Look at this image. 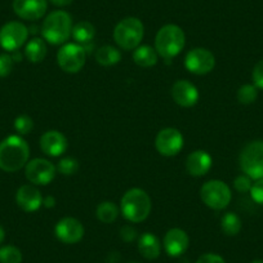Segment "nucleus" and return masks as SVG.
<instances>
[{
    "instance_id": "72a5a7b5",
    "label": "nucleus",
    "mask_w": 263,
    "mask_h": 263,
    "mask_svg": "<svg viewBox=\"0 0 263 263\" xmlns=\"http://www.w3.org/2000/svg\"><path fill=\"white\" fill-rule=\"evenodd\" d=\"M253 83H254L255 87L258 89H263V60H260L259 62L255 63L254 69L252 72Z\"/></svg>"
},
{
    "instance_id": "4468645a",
    "label": "nucleus",
    "mask_w": 263,
    "mask_h": 263,
    "mask_svg": "<svg viewBox=\"0 0 263 263\" xmlns=\"http://www.w3.org/2000/svg\"><path fill=\"white\" fill-rule=\"evenodd\" d=\"M47 0H13V11L20 18L37 21L47 13Z\"/></svg>"
},
{
    "instance_id": "f3484780",
    "label": "nucleus",
    "mask_w": 263,
    "mask_h": 263,
    "mask_svg": "<svg viewBox=\"0 0 263 263\" xmlns=\"http://www.w3.org/2000/svg\"><path fill=\"white\" fill-rule=\"evenodd\" d=\"M42 192L32 184H24L16 192V203L22 211L35 212L43 205Z\"/></svg>"
},
{
    "instance_id": "cd10ccee",
    "label": "nucleus",
    "mask_w": 263,
    "mask_h": 263,
    "mask_svg": "<svg viewBox=\"0 0 263 263\" xmlns=\"http://www.w3.org/2000/svg\"><path fill=\"white\" fill-rule=\"evenodd\" d=\"M22 253L13 245H6L0 248V263H21Z\"/></svg>"
},
{
    "instance_id": "bb28decb",
    "label": "nucleus",
    "mask_w": 263,
    "mask_h": 263,
    "mask_svg": "<svg viewBox=\"0 0 263 263\" xmlns=\"http://www.w3.org/2000/svg\"><path fill=\"white\" fill-rule=\"evenodd\" d=\"M236 97L241 105H252L258 97V88L253 84L241 85L237 90Z\"/></svg>"
},
{
    "instance_id": "412c9836",
    "label": "nucleus",
    "mask_w": 263,
    "mask_h": 263,
    "mask_svg": "<svg viewBox=\"0 0 263 263\" xmlns=\"http://www.w3.org/2000/svg\"><path fill=\"white\" fill-rule=\"evenodd\" d=\"M158 52L155 48L150 47V45H138L135 50H133V61L136 65L140 67H153L158 63Z\"/></svg>"
},
{
    "instance_id": "393cba45",
    "label": "nucleus",
    "mask_w": 263,
    "mask_h": 263,
    "mask_svg": "<svg viewBox=\"0 0 263 263\" xmlns=\"http://www.w3.org/2000/svg\"><path fill=\"white\" fill-rule=\"evenodd\" d=\"M96 216H97L98 221L103 222V223H112L118 218L119 208L112 201H102L98 204L97 209H96Z\"/></svg>"
},
{
    "instance_id": "f03ea898",
    "label": "nucleus",
    "mask_w": 263,
    "mask_h": 263,
    "mask_svg": "<svg viewBox=\"0 0 263 263\" xmlns=\"http://www.w3.org/2000/svg\"><path fill=\"white\" fill-rule=\"evenodd\" d=\"M151 199L142 189H130L123 195L120 209L124 218L132 223L145 221L151 212Z\"/></svg>"
},
{
    "instance_id": "c756f323",
    "label": "nucleus",
    "mask_w": 263,
    "mask_h": 263,
    "mask_svg": "<svg viewBox=\"0 0 263 263\" xmlns=\"http://www.w3.org/2000/svg\"><path fill=\"white\" fill-rule=\"evenodd\" d=\"M32 128H34V121H32L30 116L21 115L14 120V129H16V132L20 136L29 135L30 132L32 130Z\"/></svg>"
},
{
    "instance_id": "dca6fc26",
    "label": "nucleus",
    "mask_w": 263,
    "mask_h": 263,
    "mask_svg": "<svg viewBox=\"0 0 263 263\" xmlns=\"http://www.w3.org/2000/svg\"><path fill=\"white\" fill-rule=\"evenodd\" d=\"M69 147L67 138L58 130H48L40 137V148L45 155L55 158L66 153Z\"/></svg>"
},
{
    "instance_id": "1a4fd4ad",
    "label": "nucleus",
    "mask_w": 263,
    "mask_h": 263,
    "mask_svg": "<svg viewBox=\"0 0 263 263\" xmlns=\"http://www.w3.org/2000/svg\"><path fill=\"white\" fill-rule=\"evenodd\" d=\"M29 29L18 21H11L0 29V47L8 52L18 50L26 43Z\"/></svg>"
},
{
    "instance_id": "20e7f679",
    "label": "nucleus",
    "mask_w": 263,
    "mask_h": 263,
    "mask_svg": "<svg viewBox=\"0 0 263 263\" xmlns=\"http://www.w3.org/2000/svg\"><path fill=\"white\" fill-rule=\"evenodd\" d=\"M186 36L183 30L173 24L165 25L158 31L155 37V49L164 60H172L183 49Z\"/></svg>"
},
{
    "instance_id": "a878e982",
    "label": "nucleus",
    "mask_w": 263,
    "mask_h": 263,
    "mask_svg": "<svg viewBox=\"0 0 263 263\" xmlns=\"http://www.w3.org/2000/svg\"><path fill=\"white\" fill-rule=\"evenodd\" d=\"M221 229L227 236H236L241 230V219L235 213L229 212L221 218Z\"/></svg>"
},
{
    "instance_id": "6e6552de",
    "label": "nucleus",
    "mask_w": 263,
    "mask_h": 263,
    "mask_svg": "<svg viewBox=\"0 0 263 263\" xmlns=\"http://www.w3.org/2000/svg\"><path fill=\"white\" fill-rule=\"evenodd\" d=\"M87 50L78 43H67L57 53V63L61 69L69 74H77L84 67Z\"/></svg>"
},
{
    "instance_id": "7c9ffc66",
    "label": "nucleus",
    "mask_w": 263,
    "mask_h": 263,
    "mask_svg": "<svg viewBox=\"0 0 263 263\" xmlns=\"http://www.w3.org/2000/svg\"><path fill=\"white\" fill-rule=\"evenodd\" d=\"M13 65L14 61L11 54H7V53L0 54V78L8 77L13 70Z\"/></svg>"
},
{
    "instance_id": "0eeeda50",
    "label": "nucleus",
    "mask_w": 263,
    "mask_h": 263,
    "mask_svg": "<svg viewBox=\"0 0 263 263\" xmlns=\"http://www.w3.org/2000/svg\"><path fill=\"white\" fill-rule=\"evenodd\" d=\"M200 197L208 208L222 211L230 204L232 194L230 187L224 182L219 179H212L201 186Z\"/></svg>"
},
{
    "instance_id": "f704fd0d",
    "label": "nucleus",
    "mask_w": 263,
    "mask_h": 263,
    "mask_svg": "<svg viewBox=\"0 0 263 263\" xmlns=\"http://www.w3.org/2000/svg\"><path fill=\"white\" fill-rule=\"evenodd\" d=\"M120 237L126 242H130L137 239V231L132 226H124L120 230Z\"/></svg>"
},
{
    "instance_id": "2f4dec72",
    "label": "nucleus",
    "mask_w": 263,
    "mask_h": 263,
    "mask_svg": "<svg viewBox=\"0 0 263 263\" xmlns=\"http://www.w3.org/2000/svg\"><path fill=\"white\" fill-rule=\"evenodd\" d=\"M253 186V179L250 177H248L247 174H240L235 178L234 181V187L236 189V191L241 192H250V189Z\"/></svg>"
},
{
    "instance_id": "4be33fe9",
    "label": "nucleus",
    "mask_w": 263,
    "mask_h": 263,
    "mask_svg": "<svg viewBox=\"0 0 263 263\" xmlns=\"http://www.w3.org/2000/svg\"><path fill=\"white\" fill-rule=\"evenodd\" d=\"M47 44L40 37H34L25 47V55H26V58L30 62L34 63L42 62L45 58V55H47Z\"/></svg>"
},
{
    "instance_id": "473e14b6",
    "label": "nucleus",
    "mask_w": 263,
    "mask_h": 263,
    "mask_svg": "<svg viewBox=\"0 0 263 263\" xmlns=\"http://www.w3.org/2000/svg\"><path fill=\"white\" fill-rule=\"evenodd\" d=\"M250 196L259 205H263V178L257 179L250 189Z\"/></svg>"
},
{
    "instance_id": "58836bf2",
    "label": "nucleus",
    "mask_w": 263,
    "mask_h": 263,
    "mask_svg": "<svg viewBox=\"0 0 263 263\" xmlns=\"http://www.w3.org/2000/svg\"><path fill=\"white\" fill-rule=\"evenodd\" d=\"M4 237H6V232H4V229L2 226H0V244L3 242Z\"/></svg>"
},
{
    "instance_id": "5701e85b",
    "label": "nucleus",
    "mask_w": 263,
    "mask_h": 263,
    "mask_svg": "<svg viewBox=\"0 0 263 263\" xmlns=\"http://www.w3.org/2000/svg\"><path fill=\"white\" fill-rule=\"evenodd\" d=\"M71 35L78 44L85 47V45L89 44V43L95 39L96 29L90 22L82 21L79 22V24L75 25V26H72Z\"/></svg>"
},
{
    "instance_id": "9b49d317",
    "label": "nucleus",
    "mask_w": 263,
    "mask_h": 263,
    "mask_svg": "<svg viewBox=\"0 0 263 263\" xmlns=\"http://www.w3.org/2000/svg\"><path fill=\"white\" fill-rule=\"evenodd\" d=\"M57 168L47 159H34L25 168V176L32 184L45 186L54 179Z\"/></svg>"
},
{
    "instance_id": "c85d7f7f",
    "label": "nucleus",
    "mask_w": 263,
    "mask_h": 263,
    "mask_svg": "<svg viewBox=\"0 0 263 263\" xmlns=\"http://www.w3.org/2000/svg\"><path fill=\"white\" fill-rule=\"evenodd\" d=\"M57 171L62 176H72L79 171V161L75 158H63L57 165Z\"/></svg>"
},
{
    "instance_id": "7ed1b4c3",
    "label": "nucleus",
    "mask_w": 263,
    "mask_h": 263,
    "mask_svg": "<svg viewBox=\"0 0 263 263\" xmlns=\"http://www.w3.org/2000/svg\"><path fill=\"white\" fill-rule=\"evenodd\" d=\"M71 32V16L65 11L52 12L45 17L42 25L43 39L53 45H60L67 42Z\"/></svg>"
},
{
    "instance_id": "423d86ee",
    "label": "nucleus",
    "mask_w": 263,
    "mask_h": 263,
    "mask_svg": "<svg viewBox=\"0 0 263 263\" xmlns=\"http://www.w3.org/2000/svg\"><path fill=\"white\" fill-rule=\"evenodd\" d=\"M240 168L252 179L263 178V141H252L240 153Z\"/></svg>"
},
{
    "instance_id": "2eb2a0df",
    "label": "nucleus",
    "mask_w": 263,
    "mask_h": 263,
    "mask_svg": "<svg viewBox=\"0 0 263 263\" xmlns=\"http://www.w3.org/2000/svg\"><path fill=\"white\" fill-rule=\"evenodd\" d=\"M172 97L182 107H192L199 101V90L189 80H177L172 87Z\"/></svg>"
},
{
    "instance_id": "6ab92c4d",
    "label": "nucleus",
    "mask_w": 263,
    "mask_h": 263,
    "mask_svg": "<svg viewBox=\"0 0 263 263\" xmlns=\"http://www.w3.org/2000/svg\"><path fill=\"white\" fill-rule=\"evenodd\" d=\"M212 156L206 151L196 150L186 159V169L194 177H203L211 171Z\"/></svg>"
},
{
    "instance_id": "c9c22d12",
    "label": "nucleus",
    "mask_w": 263,
    "mask_h": 263,
    "mask_svg": "<svg viewBox=\"0 0 263 263\" xmlns=\"http://www.w3.org/2000/svg\"><path fill=\"white\" fill-rule=\"evenodd\" d=\"M196 263H226V260L218 254L206 253V254L201 255V257L196 260Z\"/></svg>"
},
{
    "instance_id": "9d476101",
    "label": "nucleus",
    "mask_w": 263,
    "mask_h": 263,
    "mask_svg": "<svg viewBox=\"0 0 263 263\" xmlns=\"http://www.w3.org/2000/svg\"><path fill=\"white\" fill-rule=\"evenodd\" d=\"M184 66L191 74L205 75L216 66V58L211 50L205 48H194L184 58Z\"/></svg>"
},
{
    "instance_id": "4c0bfd02",
    "label": "nucleus",
    "mask_w": 263,
    "mask_h": 263,
    "mask_svg": "<svg viewBox=\"0 0 263 263\" xmlns=\"http://www.w3.org/2000/svg\"><path fill=\"white\" fill-rule=\"evenodd\" d=\"M74 0H50V3L55 7H67L72 3Z\"/></svg>"
},
{
    "instance_id": "a211bd4d",
    "label": "nucleus",
    "mask_w": 263,
    "mask_h": 263,
    "mask_svg": "<svg viewBox=\"0 0 263 263\" xmlns=\"http://www.w3.org/2000/svg\"><path fill=\"white\" fill-rule=\"evenodd\" d=\"M189 236L181 229L169 230L163 240L164 249L171 257H179V255L183 254L189 248Z\"/></svg>"
},
{
    "instance_id": "f257e3e1",
    "label": "nucleus",
    "mask_w": 263,
    "mask_h": 263,
    "mask_svg": "<svg viewBox=\"0 0 263 263\" xmlns=\"http://www.w3.org/2000/svg\"><path fill=\"white\" fill-rule=\"evenodd\" d=\"M30 147L21 136H9L0 142V169L17 172L29 161Z\"/></svg>"
},
{
    "instance_id": "a19ab883",
    "label": "nucleus",
    "mask_w": 263,
    "mask_h": 263,
    "mask_svg": "<svg viewBox=\"0 0 263 263\" xmlns=\"http://www.w3.org/2000/svg\"><path fill=\"white\" fill-rule=\"evenodd\" d=\"M129 263H140V262H129Z\"/></svg>"
},
{
    "instance_id": "ddd939ff",
    "label": "nucleus",
    "mask_w": 263,
    "mask_h": 263,
    "mask_svg": "<svg viewBox=\"0 0 263 263\" xmlns=\"http://www.w3.org/2000/svg\"><path fill=\"white\" fill-rule=\"evenodd\" d=\"M54 234L63 244H77L84 236V227L82 222L72 217H65L57 222L54 227Z\"/></svg>"
},
{
    "instance_id": "39448f33",
    "label": "nucleus",
    "mask_w": 263,
    "mask_h": 263,
    "mask_svg": "<svg viewBox=\"0 0 263 263\" xmlns=\"http://www.w3.org/2000/svg\"><path fill=\"white\" fill-rule=\"evenodd\" d=\"M143 34V24L136 17H126L121 20L114 29V39L124 50L136 49L142 42Z\"/></svg>"
},
{
    "instance_id": "f8f14e48",
    "label": "nucleus",
    "mask_w": 263,
    "mask_h": 263,
    "mask_svg": "<svg viewBox=\"0 0 263 263\" xmlns=\"http://www.w3.org/2000/svg\"><path fill=\"white\" fill-rule=\"evenodd\" d=\"M155 146L163 156H176L183 147V136L176 128H164L156 136Z\"/></svg>"
},
{
    "instance_id": "e433bc0d",
    "label": "nucleus",
    "mask_w": 263,
    "mask_h": 263,
    "mask_svg": "<svg viewBox=\"0 0 263 263\" xmlns=\"http://www.w3.org/2000/svg\"><path fill=\"white\" fill-rule=\"evenodd\" d=\"M43 205L48 209L53 208V206L55 205V199L52 196V195H49V196H45L44 199H43Z\"/></svg>"
},
{
    "instance_id": "ea45409f",
    "label": "nucleus",
    "mask_w": 263,
    "mask_h": 263,
    "mask_svg": "<svg viewBox=\"0 0 263 263\" xmlns=\"http://www.w3.org/2000/svg\"><path fill=\"white\" fill-rule=\"evenodd\" d=\"M252 263H263L262 259H254Z\"/></svg>"
},
{
    "instance_id": "aec40b11",
    "label": "nucleus",
    "mask_w": 263,
    "mask_h": 263,
    "mask_svg": "<svg viewBox=\"0 0 263 263\" xmlns=\"http://www.w3.org/2000/svg\"><path fill=\"white\" fill-rule=\"evenodd\" d=\"M138 250L146 259H156L161 253V242L156 235L145 232L138 239Z\"/></svg>"
},
{
    "instance_id": "b1692460",
    "label": "nucleus",
    "mask_w": 263,
    "mask_h": 263,
    "mask_svg": "<svg viewBox=\"0 0 263 263\" xmlns=\"http://www.w3.org/2000/svg\"><path fill=\"white\" fill-rule=\"evenodd\" d=\"M96 60L102 66H112L121 60V54L118 48L112 45H103L96 52Z\"/></svg>"
}]
</instances>
